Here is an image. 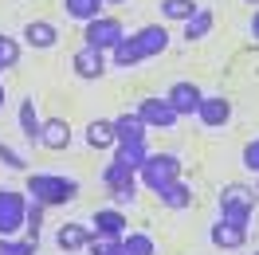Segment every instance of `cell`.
<instances>
[{
    "label": "cell",
    "mask_w": 259,
    "mask_h": 255,
    "mask_svg": "<svg viewBox=\"0 0 259 255\" xmlns=\"http://www.w3.org/2000/svg\"><path fill=\"white\" fill-rule=\"evenodd\" d=\"M28 200L44 208H59V204H71L75 196H79V181L75 177H59V173H28Z\"/></svg>",
    "instance_id": "obj_1"
},
{
    "label": "cell",
    "mask_w": 259,
    "mask_h": 255,
    "mask_svg": "<svg viewBox=\"0 0 259 255\" xmlns=\"http://www.w3.org/2000/svg\"><path fill=\"white\" fill-rule=\"evenodd\" d=\"M138 181H142L149 192H161L165 185L181 181V157H173V153H149L146 165L138 169Z\"/></svg>",
    "instance_id": "obj_2"
},
{
    "label": "cell",
    "mask_w": 259,
    "mask_h": 255,
    "mask_svg": "<svg viewBox=\"0 0 259 255\" xmlns=\"http://www.w3.org/2000/svg\"><path fill=\"white\" fill-rule=\"evenodd\" d=\"M255 189H247V185H228V189H220V220H232V224H243L247 228V220H251V212H255Z\"/></svg>",
    "instance_id": "obj_3"
},
{
    "label": "cell",
    "mask_w": 259,
    "mask_h": 255,
    "mask_svg": "<svg viewBox=\"0 0 259 255\" xmlns=\"http://www.w3.org/2000/svg\"><path fill=\"white\" fill-rule=\"evenodd\" d=\"M122 35H126V28H122V20L118 16H95L91 24H82V48H95V51H114L118 44H122Z\"/></svg>",
    "instance_id": "obj_4"
},
{
    "label": "cell",
    "mask_w": 259,
    "mask_h": 255,
    "mask_svg": "<svg viewBox=\"0 0 259 255\" xmlns=\"http://www.w3.org/2000/svg\"><path fill=\"white\" fill-rule=\"evenodd\" d=\"M24 212H28V196L24 192L0 189V236L24 232Z\"/></svg>",
    "instance_id": "obj_5"
},
{
    "label": "cell",
    "mask_w": 259,
    "mask_h": 255,
    "mask_svg": "<svg viewBox=\"0 0 259 255\" xmlns=\"http://www.w3.org/2000/svg\"><path fill=\"white\" fill-rule=\"evenodd\" d=\"M165 98H169V106L177 110V118H193L196 110H200V102H204V91L196 87V82H173L169 91H165Z\"/></svg>",
    "instance_id": "obj_6"
},
{
    "label": "cell",
    "mask_w": 259,
    "mask_h": 255,
    "mask_svg": "<svg viewBox=\"0 0 259 255\" xmlns=\"http://www.w3.org/2000/svg\"><path fill=\"white\" fill-rule=\"evenodd\" d=\"M91 232H95L98 239H122L130 232L126 228V212L122 208H98L95 216H91Z\"/></svg>",
    "instance_id": "obj_7"
},
{
    "label": "cell",
    "mask_w": 259,
    "mask_h": 255,
    "mask_svg": "<svg viewBox=\"0 0 259 255\" xmlns=\"http://www.w3.org/2000/svg\"><path fill=\"white\" fill-rule=\"evenodd\" d=\"M71 71L87 82H98L106 75V51H95V48H79L75 59H71Z\"/></svg>",
    "instance_id": "obj_8"
},
{
    "label": "cell",
    "mask_w": 259,
    "mask_h": 255,
    "mask_svg": "<svg viewBox=\"0 0 259 255\" xmlns=\"http://www.w3.org/2000/svg\"><path fill=\"white\" fill-rule=\"evenodd\" d=\"M196 118H200L208 130H224L228 122H232V98H224V95H204Z\"/></svg>",
    "instance_id": "obj_9"
},
{
    "label": "cell",
    "mask_w": 259,
    "mask_h": 255,
    "mask_svg": "<svg viewBox=\"0 0 259 255\" xmlns=\"http://www.w3.org/2000/svg\"><path fill=\"white\" fill-rule=\"evenodd\" d=\"M138 114H142V122H146L149 130H169L177 122V110L169 106V98H142Z\"/></svg>",
    "instance_id": "obj_10"
},
{
    "label": "cell",
    "mask_w": 259,
    "mask_h": 255,
    "mask_svg": "<svg viewBox=\"0 0 259 255\" xmlns=\"http://www.w3.org/2000/svg\"><path fill=\"white\" fill-rule=\"evenodd\" d=\"M208 239L220 247V251H236V247L247 243V228H243V224H232V220H216L212 232H208Z\"/></svg>",
    "instance_id": "obj_11"
},
{
    "label": "cell",
    "mask_w": 259,
    "mask_h": 255,
    "mask_svg": "<svg viewBox=\"0 0 259 255\" xmlns=\"http://www.w3.org/2000/svg\"><path fill=\"white\" fill-rule=\"evenodd\" d=\"M134 39H138V48H142L146 59H157V55H165V48H169V32H165L161 24H146V28H138Z\"/></svg>",
    "instance_id": "obj_12"
},
{
    "label": "cell",
    "mask_w": 259,
    "mask_h": 255,
    "mask_svg": "<svg viewBox=\"0 0 259 255\" xmlns=\"http://www.w3.org/2000/svg\"><path fill=\"white\" fill-rule=\"evenodd\" d=\"M39 145L44 149H67L71 145V126H67V118H44V130H39Z\"/></svg>",
    "instance_id": "obj_13"
},
{
    "label": "cell",
    "mask_w": 259,
    "mask_h": 255,
    "mask_svg": "<svg viewBox=\"0 0 259 255\" xmlns=\"http://www.w3.org/2000/svg\"><path fill=\"white\" fill-rule=\"evenodd\" d=\"M91 236H95V232H91L87 224H63V228L55 232V243H59V251L71 255V251H87Z\"/></svg>",
    "instance_id": "obj_14"
},
{
    "label": "cell",
    "mask_w": 259,
    "mask_h": 255,
    "mask_svg": "<svg viewBox=\"0 0 259 255\" xmlns=\"http://www.w3.org/2000/svg\"><path fill=\"white\" fill-rule=\"evenodd\" d=\"M24 44L35 51H48L59 44V32H55V24H48V20H32V24H24Z\"/></svg>",
    "instance_id": "obj_15"
},
{
    "label": "cell",
    "mask_w": 259,
    "mask_h": 255,
    "mask_svg": "<svg viewBox=\"0 0 259 255\" xmlns=\"http://www.w3.org/2000/svg\"><path fill=\"white\" fill-rule=\"evenodd\" d=\"M146 122H142V114L138 110H126V114H118L114 118V138L118 142H146Z\"/></svg>",
    "instance_id": "obj_16"
},
{
    "label": "cell",
    "mask_w": 259,
    "mask_h": 255,
    "mask_svg": "<svg viewBox=\"0 0 259 255\" xmlns=\"http://www.w3.org/2000/svg\"><path fill=\"white\" fill-rule=\"evenodd\" d=\"M157 200H161L169 212H185V208H193V185L173 181V185H165V189L157 192Z\"/></svg>",
    "instance_id": "obj_17"
},
{
    "label": "cell",
    "mask_w": 259,
    "mask_h": 255,
    "mask_svg": "<svg viewBox=\"0 0 259 255\" xmlns=\"http://www.w3.org/2000/svg\"><path fill=\"white\" fill-rule=\"evenodd\" d=\"M16 122H20V134H24L28 142H39V130H44V118L35 114V98H20Z\"/></svg>",
    "instance_id": "obj_18"
},
{
    "label": "cell",
    "mask_w": 259,
    "mask_h": 255,
    "mask_svg": "<svg viewBox=\"0 0 259 255\" xmlns=\"http://www.w3.org/2000/svg\"><path fill=\"white\" fill-rule=\"evenodd\" d=\"M146 157H149V145L146 142H118V145H114V161L126 165V169H134V173L146 165Z\"/></svg>",
    "instance_id": "obj_19"
},
{
    "label": "cell",
    "mask_w": 259,
    "mask_h": 255,
    "mask_svg": "<svg viewBox=\"0 0 259 255\" xmlns=\"http://www.w3.org/2000/svg\"><path fill=\"white\" fill-rule=\"evenodd\" d=\"M87 145L91 149H114L118 138H114V118H95L87 126Z\"/></svg>",
    "instance_id": "obj_20"
},
{
    "label": "cell",
    "mask_w": 259,
    "mask_h": 255,
    "mask_svg": "<svg viewBox=\"0 0 259 255\" xmlns=\"http://www.w3.org/2000/svg\"><path fill=\"white\" fill-rule=\"evenodd\" d=\"M142 59H146V55H142V48H138V39H134V35H122V44L110 51V63L114 67H138Z\"/></svg>",
    "instance_id": "obj_21"
},
{
    "label": "cell",
    "mask_w": 259,
    "mask_h": 255,
    "mask_svg": "<svg viewBox=\"0 0 259 255\" xmlns=\"http://www.w3.org/2000/svg\"><path fill=\"white\" fill-rule=\"evenodd\" d=\"M138 173H130V177H122V181H114V185H106L110 189V200H114V208H122V204H134L138 200Z\"/></svg>",
    "instance_id": "obj_22"
},
{
    "label": "cell",
    "mask_w": 259,
    "mask_h": 255,
    "mask_svg": "<svg viewBox=\"0 0 259 255\" xmlns=\"http://www.w3.org/2000/svg\"><path fill=\"white\" fill-rule=\"evenodd\" d=\"M212 24H216V16H212L208 8H200L193 20H185V39H189V44H196V39L212 35Z\"/></svg>",
    "instance_id": "obj_23"
},
{
    "label": "cell",
    "mask_w": 259,
    "mask_h": 255,
    "mask_svg": "<svg viewBox=\"0 0 259 255\" xmlns=\"http://www.w3.org/2000/svg\"><path fill=\"white\" fill-rule=\"evenodd\" d=\"M63 12H67L71 20L91 24L95 16H102V0H63Z\"/></svg>",
    "instance_id": "obj_24"
},
{
    "label": "cell",
    "mask_w": 259,
    "mask_h": 255,
    "mask_svg": "<svg viewBox=\"0 0 259 255\" xmlns=\"http://www.w3.org/2000/svg\"><path fill=\"white\" fill-rule=\"evenodd\" d=\"M122 251L126 255H157V243L149 232H126L122 236Z\"/></svg>",
    "instance_id": "obj_25"
},
{
    "label": "cell",
    "mask_w": 259,
    "mask_h": 255,
    "mask_svg": "<svg viewBox=\"0 0 259 255\" xmlns=\"http://www.w3.org/2000/svg\"><path fill=\"white\" fill-rule=\"evenodd\" d=\"M196 12H200V4H193V0H161V16L165 20L185 24V20H193Z\"/></svg>",
    "instance_id": "obj_26"
},
{
    "label": "cell",
    "mask_w": 259,
    "mask_h": 255,
    "mask_svg": "<svg viewBox=\"0 0 259 255\" xmlns=\"http://www.w3.org/2000/svg\"><path fill=\"white\" fill-rule=\"evenodd\" d=\"M44 212H48L44 204H35V200H28V212H24V236H28V239H35V243H39V228H44Z\"/></svg>",
    "instance_id": "obj_27"
},
{
    "label": "cell",
    "mask_w": 259,
    "mask_h": 255,
    "mask_svg": "<svg viewBox=\"0 0 259 255\" xmlns=\"http://www.w3.org/2000/svg\"><path fill=\"white\" fill-rule=\"evenodd\" d=\"M39 251V243L35 239H12V236H0V255H35Z\"/></svg>",
    "instance_id": "obj_28"
},
{
    "label": "cell",
    "mask_w": 259,
    "mask_h": 255,
    "mask_svg": "<svg viewBox=\"0 0 259 255\" xmlns=\"http://www.w3.org/2000/svg\"><path fill=\"white\" fill-rule=\"evenodd\" d=\"M16 63H20V44L12 35L0 32V71H4V67H16Z\"/></svg>",
    "instance_id": "obj_29"
},
{
    "label": "cell",
    "mask_w": 259,
    "mask_h": 255,
    "mask_svg": "<svg viewBox=\"0 0 259 255\" xmlns=\"http://www.w3.org/2000/svg\"><path fill=\"white\" fill-rule=\"evenodd\" d=\"M87 251H91V255H126V251H122V239H98V236H91Z\"/></svg>",
    "instance_id": "obj_30"
},
{
    "label": "cell",
    "mask_w": 259,
    "mask_h": 255,
    "mask_svg": "<svg viewBox=\"0 0 259 255\" xmlns=\"http://www.w3.org/2000/svg\"><path fill=\"white\" fill-rule=\"evenodd\" d=\"M0 165H8V169H16V173H24V165H28V161L20 157V153H16V149H12L8 142H0Z\"/></svg>",
    "instance_id": "obj_31"
},
{
    "label": "cell",
    "mask_w": 259,
    "mask_h": 255,
    "mask_svg": "<svg viewBox=\"0 0 259 255\" xmlns=\"http://www.w3.org/2000/svg\"><path fill=\"white\" fill-rule=\"evenodd\" d=\"M243 169H251V173L259 177V138L243 145Z\"/></svg>",
    "instance_id": "obj_32"
},
{
    "label": "cell",
    "mask_w": 259,
    "mask_h": 255,
    "mask_svg": "<svg viewBox=\"0 0 259 255\" xmlns=\"http://www.w3.org/2000/svg\"><path fill=\"white\" fill-rule=\"evenodd\" d=\"M251 35L259 39V8H255V16H251Z\"/></svg>",
    "instance_id": "obj_33"
},
{
    "label": "cell",
    "mask_w": 259,
    "mask_h": 255,
    "mask_svg": "<svg viewBox=\"0 0 259 255\" xmlns=\"http://www.w3.org/2000/svg\"><path fill=\"white\" fill-rule=\"evenodd\" d=\"M0 110H4V82H0Z\"/></svg>",
    "instance_id": "obj_34"
},
{
    "label": "cell",
    "mask_w": 259,
    "mask_h": 255,
    "mask_svg": "<svg viewBox=\"0 0 259 255\" xmlns=\"http://www.w3.org/2000/svg\"><path fill=\"white\" fill-rule=\"evenodd\" d=\"M102 4H126V0H102Z\"/></svg>",
    "instance_id": "obj_35"
},
{
    "label": "cell",
    "mask_w": 259,
    "mask_h": 255,
    "mask_svg": "<svg viewBox=\"0 0 259 255\" xmlns=\"http://www.w3.org/2000/svg\"><path fill=\"white\" fill-rule=\"evenodd\" d=\"M247 4H259V0H247Z\"/></svg>",
    "instance_id": "obj_36"
},
{
    "label": "cell",
    "mask_w": 259,
    "mask_h": 255,
    "mask_svg": "<svg viewBox=\"0 0 259 255\" xmlns=\"http://www.w3.org/2000/svg\"><path fill=\"white\" fill-rule=\"evenodd\" d=\"M255 196H259V185H255Z\"/></svg>",
    "instance_id": "obj_37"
},
{
    "label": "cell",
    "mask_w": 259,
    "mask_h": 255,
    "mask_svg": "<svg viewBox=\"0 0 259 255\" xmlns=\"http://www.w3.org/2000/svg\"><path fill=\"white\" fill-rule=\"evenodd\" d=\"M255 255H259V251H255Z\"/></svg>",
    "instance_id": "obj_38"
}]
</instances>
